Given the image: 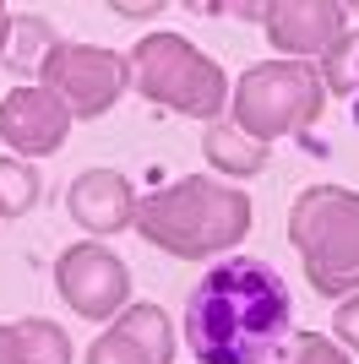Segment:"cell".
<instances>
[{
  "label": "cell",
  "mask_w": 359,
  "mask_h": 364,
  "mask_svg": "<svg viewBox=\"0 0 359 364\" xmlns=\"http://www.w3.org/2000/svg\"><path fill=\"white\" fill-rule=\"evenodd\" d=\"M180 326L196 364H267L294 326V299L267 261L229 256L185 294Z\"/></svg>",
  "instance_id": "obj_1"
},
{
  "label": "cell",
  "mask_w": 359,
  "mask_h": 364,
  "mask_svg": "<svg viewBox=\"0 0 359 364\" xmlns=\"http://www.w3.org/2000/svg\"><path fill=\"white\" fill-rule=\"evenodd\" d=\"M136 234L180 261L218 256L251 234V196L207 174H185L136 201Z\"/></svg>",
  "instance_id": "obj_2"
},
{
  "label": "cell",
  "mask_w": 359,
  "mask_h": 364,
  "mask_svg": "<svg viewBox=\"0 0 359 364\" xmlns=\"http://www.w3.org/2000/svg\"><path fill=\"white\" fill-rule=\"evenodd\" d=\"M288 240L316 294L327 299L359 294V191H343V185L299 191L288 213Z\"/></svg>",
  "instance_id": "obj_3"
},
{
  "label": "cell",
  "mask_w": 359,
  "mask_h": 364,
  "mask_svg": "<svg viewBox=\"0 0 359 364\" xmlns=\"http://www.w3.org/2000/svg\"><path fill=\"white\" fill-rule=\"evenodd\" d=\"M131 82H136L142 98L175 109V114H191V120H207V125L224 114V98H229L224 65H212L180 33H147V38H136Z\"/></svg>",
  "instance_id": "obj_4"
},
{
  "label": "cell",
  "mask_w": 359,
  "mask_h": 364,
  "mask_svg": "<svg viewBox=\"0 0 359 364\" xmlns=\"http://www.w3.org/2000/svg\"><path fill=\"white\" fill-rule=\"evenodd\" d=\"M327 109L321 71L299 60H261L234 82V125L256 141H278L294 131H311Z\"/></svg>",
  "instance_id": "obj_5"
},
{
  "label": "cell",
  "mask_w": 359,
  "mask_h": 364,
  "mask_svg": "<svg viewBox=\"0 0 359 364\" xmlns=\"http://www.w3.org/2000/svg\"><path fill=\"white\" fill-rule=\"evenodd\" d=\"M38 82L71 109V120H98L131 87V60L104 44H66L60 38L38 65Z\"/></svg>",
  "instance_id": "obj_6"
},
{
  "label": "cell",
  "mask_w": 359,
  "mask_h": 364,
  "mask_svg": "<svg viewBox=\"0 0 359 364\" xmlns=\"http://www.w3.org/2000/svg\"><path fill=\"white\" fill-rule=\"evenodd\" d=\"M55 289L82 321H109L131 299V272H125V261L109 245L82 240L55 256Z\"/></svg>",
  "instance_id": "obj_7"
},
{
  "label": "cell",
  "mask_w": 359,
  "mask_h": 364,
  "mask_svg": "<svg viewBox=\"0 0 359 364\" xmlns=\"http://www.w3.org/2000/svg\"><path fill=\"white\" fill-rule=\"evenodd\" d=\"M71 131V109L49 87H16L0 98V141L22 158H49Z\"/></svg>",
  "instance_id": "obj_8"
},
{
  "label": "cell",
  "mask_w": 359,
  "mask_h": 364,
  "mask_svg": "<svg viewBox=\"0 0 359 364\" xmlns=\"http://www.w3.org/2000/svg\"><path fill=\"white\" fill-rule=\"evenodd\" d=\"M88 364H175V326L158 304H125L104 337H93Z\"/></svg>",
  "instance_id": "obj_9"
},
{
  "label": "cell",
  "mask_w": 359,
  "mask_h": 364,
  "mask_svg": "<svg viewBox=\"0 0 359 364\" xmlns=\"http://www.w3.org/2000/svg\"><path fill=\"white\" fill-rule=\"evenodd\" d=\"M261 28H267L272 49L283 55H327L343 38V6L338 0H272L261 6Z\"/></svg>",
  "instance_id": "obj_10"
},
{
  "label": "cell",
  "mask_w": 359,
  "mask_h": 364,
  "mask_svg": "<svg viewBox=\"0 0 359 364\" xmlns=\"http://www.w3.org/2000/svg\"><path fill=\"white\" fill-rule=\"evenodd\" d=\"M66 207H71V218L88 234H120L125 223H136V191L120 168H88V174H76Z\"/></svg>",
  "instance_id": "obj_11"
},
{
  "label": "cell",
  "mask_w": 359,
  "mask_h": 364,
  "mask_svg": "<svg viewBox=\"0 0 359 364\" xmlns=\"http://www.w3.org/2000/svg\"><path fill=\"white\" fill-rule=\"evenodd\" d=\"M0 364H71V337L55 321H0Z\"/></svg>",
  "instance_id": "obj_12"
},
{
  "label": "cell",
  "mask_w": 359,
  "mask_h": 364,
  "mask_svg": "<svg viewBox=\"0 0 359 364\" xmlns=\"http://www.w3.org/2000/svg\"><path fill=\"white\" fill-rule=\"evenodd\" d=\"M202 152H207V158L224 168V174H239V180L261 174V168H267V158H272L267 141L245 136L234 120H212V125H207V136H202Z\"/></svg>",
  "instance_id": "obj_13"
},
{
  "label": "cell",
  "mask_w": 359,
  "mask_h": 364,
  "mask_svg": "<svg viewBox=\"0 0 359 364\" xmlns=\"http://www.w3.org/2000/svg\"><path fill=\"white\" fill-rule=\"evenodd\" d=\"M44 185H38V168L28 158H0V218H22L38 207Z\"/></svg>",
  "instance_id": "obj_14"
},
{
  "label": "cell",
  "mask_w": 359,
  "mask_h": 364,
  "mask_svg": "<svg viewBox=\"0 0 359 364\" xmlns=\"http://www.w3.org/2000/svg\"><path fill=\"white\" fill-rule=\"evenodd\" d=\"M321 87L338 98H359V33H343L321 55Z\"/></svg>",
  "instance_id": "obj_15"
},
{
  "label": "cell",
  "mask_w": 359,
  "mask_h": 364,
  "mask_svg": "<svg viewBox=\"0 0 359 364\" xmlns=\"http://www.w3.org/2000/svg\"><path fill=\"white\" fill-rule=\"evenodd\" d=\"M272 364H348V353L321 332H288L283 337V353Z\"/></svg>",
  "instance_id": "obj_16"
},
{
  "label": "cell",
  "mask_w": 359,
  "mask_h": 364,
  "mask_svg": "<svg viewBox=\"0 0 359 364\" xmlns=\"http://www.w3.org/2000/svg\"><path fill=\"white\" fill-rule=\"evenodd\" d=\"M332 326H338V337H343L348 348L359 353V294L348 304H338V316H332Z\"/></svg>",
  "instance_id": "obj_17"
},
{
  "label": "cell",
  "mask_w": 359,
  "mask_h": 364,
  "mask_svg": "<svg viewBox=\"0 0 359 364\" xmlns=\"http://www.w3.org/2000/svg\"><path fill=\"white\" fill-rule=\"evenodd\" d=\"M11 33H16V16L6 11V6H0V55H6V49H11Z\"/></svg>",
  "instance_id": "obj_18"
}]
</instances>
